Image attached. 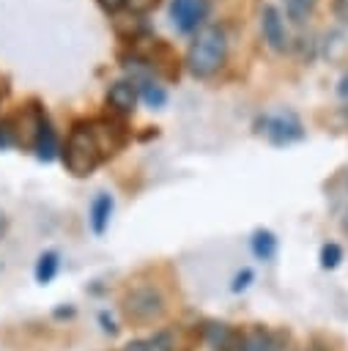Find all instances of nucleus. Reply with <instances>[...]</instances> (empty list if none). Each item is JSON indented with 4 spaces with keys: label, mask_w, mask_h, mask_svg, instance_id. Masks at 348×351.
I'll return each mask as SVG.
<instances>
[{
    "label": "nucleus",
    "mask_w": 348,
    "mask_h": 351,
    "mask_svg": "<svg viewBox=\"0 0 348 351\" xmlns=\"http://www.w3.org/2000/svg\"><path fill=\"white\" fill-rule=\"evenodd\" d=\"M225 55H227V41H225L222 27L208 25V27L197 30L195 41L189 44L186 66L195 77H211L225 63Z\"/></svg>",
    "instance_id": "obj_1"
},
{
    "label": "nucleus",
    "mask_w": 348,
    "mask_h": 351,
    "mask_svg": "<svg viewBox=\"0 0 348 351\" xmlns=\"http://www.w3.org/2000/svg\"><path fill=\"white\" fill-rule=\"evenodd\" d=\"M101 159V151L96 145V137L90 132V123H77L66 140V148H63V165L71 176L82 178V176H90L96 170Z\"/></svg>",
    "instance_id": "obj_2"
},
{
    "label": "nucleus",
    "mask_w": 348,
    "mask_h": 351,
    "mask_svg": "<svg viewBox=\"0 0 348 351\" xmlns=\"http://www.w3.org/2000/svg\"><path fill=\"white\" fill-rule=\"evenodd\" d=\"M263 132L274 145H288L293 140H301V134H304L299 115L290 112V110H282V112H274V115L263 118Z\"/></svg>",
    "instance_id": "obj_3"
},
{
    "label": "nucleus",
    "mask_w": 348,
    "mask_h": 351,
    "mask_svg": "<svg viewBox=\"0 0 348 351\" xmlns=\"http://www.w3.org/2000/svg\"><path fill=\"white\" fill-rule=\"evenodd\" d=\"M208 14V0H170V19L181 33L197 30Z\"/></svg>",
    "instance_id": "obj_4"
},
{
    "label": "nucleus",
    "mask_w": 348,
    "mask_h": 351,
    "mask_svg": "<svg viewBox=\"0 0 348 351\" xmlns=\"http://www.w3.org/2000/svg\"><path fill=\"white\" fill-rule=\"evenodd\" d=\"M260 33H263V41L274 49V52H282L288 47V33H285V19H282V11L271 3H266L260 8Z\"/></svg>",
    "instance_id": "obj_5"
},
{
    "label": "nucleus",
    "mask_w": 348,
    "mask_h": 351,
    "mask_svg": "<svg viewBox=\"0 0 348 351\" xmlns=\"http://www.w3.org/2000/svg\"><path fill=\"white\" fill-rule=\"evenodd\" d=\"M162 310V299L153 288H137L126 296V313L132 318H151Z\"/></svg>",
    "instance_id": "obj_6"
},
{
    "label": "nucleus",
    "mask_w": 348,
    "mask_h": 351,
    "mask_svg": "<svg viewBox=\"0 0 348 351\" xmlns=\"http://www.w3.org/2000/svg\"><path fill=\"white\" fill-rule=\"evenodd\" d=\"M90 132L96 137V145H99L101 156L115 154L123 145V140H126L123 126L121 123H112V121H96V123H90Z\"/></svg>",
    "instance_id": "obj_7"
},
{
    "label": "nucleus",
    "mask_w": 348,
    "mask_h": 351,
    "mask_svg": "<svg viewBox=\"0 0 348 351\" xmlns=\"http://www.w3.org/2000/svg\"><path fill=\"white\" fill-rule=\"evenodd\" d=\"M137 99H140V93H137V85H134L132 80H118V82H112L110 90H107V104H110L115 112H123V115L134 110Z\"/></svg>",
    "instance_id": "obj_8"
},
{
    "label": "nucleus",
    "mask_w": 348,
    "mask_h": 351,
    "mask_svg": "<svg viewBox=\"0 0 348 351\" xmlns=\"http://www.w3.org/2000/svg\"><path fill=\"white\" fill-rule=\"evenodd\" d=\"M33 148H36V156L44 159V162H49V159L55 156V151H58V137H55V129H52V123L47 121V115H44L41 123H38Z\"/></svg>",
    "instance_id": "obj_9"
},
{
    "label": "nucleus",
    "mask_w": 348,
    "mask_h": 351,
    "mask_svg": "<svg viewBox=\"0 0 348 351\" xmlns=\"http://www.w3.org/2000/svg\"><path fill=\"white\" fill-rule=\"evenodd\" d=\"M112 197L107 195V192H101V195H96V200L90 203V228H93V233H104L107 230V225H110V217H112Z\"/></svg>",
    "instance_id": "obj_10"
},
{
    "label": "nucleus",
    "mask_w": 348,
    "mask_h": 351,
    "mask_svg": "<svg viewBox=\"0 0 348 351\" xmlns=\"http://www.w3.org/2000/svg\"><path fill=\"white\" fill-rule=\"evenodd\" d=\"M206 337H208V343H211L216 351H230V348L238 343L236 332H233L227 324H208V326H206Z\"/></svg>",
    "instance_id": "obj_11"
},
{
    "label": "nucleus",
    "mask_w": 348,
    "mask_h": 351,
    "mask_svg": "<svg viewBox=\"0 0 348 351\" xmlns=\"http://www.w3.org/2000/svg\"><path fill=\"white\" fill-rule=\"evenodd\" d=\"M238 351H274V343H271L269 332H263V329H249V332L238 340Z\"/></svg>",
    "instance_id": "obj_12"
},
{
    "label": "nucleus",
    "mask_w": 348,
    "mask_h": 351,
    "mask_svg": "<svg viewBox=\"0 0 348 351\" xmlns=\"http://www.w3.org/2000/svg\"><path fill=\"white\" fill-rule=\"evenodd\" d=\"M252 252H255L258 258H263V261L274 258V252H277V239H274V233H271V230H255V236H252Z\"/></svg>",
    "instance_id": "obj_13"
},
{
    "label": "nucleus",
    "mask_w": 348,
    "mask_h": 351,
    "mask_svg": "<svg viewBox=\"0 0 348 351\" xmlns=\"http://www.w3.org/2000/svg\"><path fill=\"white\" fill-rule=\"evenodd\" d=\"M137 93L142 96V101H145L148 107H162V104L167 101V90H164L162 85H156L153 80H148V82L137 85Z\"/></svg>",
    "instance_id": "obj_14"
},
{
    "label": "nucleus",
    "mask_w": 348,
    "mask_h": 351,
    "mask_svg": "<svg viewBox=\"0 0 348 351\" xmlns=\"http://www.w3.org/2000/svg\"><path fill=\"white\" fill-rule=\"evenodd\" d=\"M315 3H318V0H285V14H288V19H290V22L301 25V22L312 14Z\"/></svg>",
    "instance_id": "obj_15"
},
{
    "label": "nucleus",
    "mask_w": 348,
    "mask_h": 351,
    "mask_svg": "<svg viewBox=\"0 0 348 351\" xmlns=\"http://www.w3.org/2000/svg\"><path fill=\"white\" fill-rule=\"evenodd\" d=\"M55 271H58V255L55 252H44L38 258V263H36V280L38 282H49L55 277Z\"/></svg>",
    "instance_id": "obj_16"
},
{
    "label": "nucleus",
    "mask_w": 348,
    "mask_h": 351,
    "mask_svg": "<svg viewBox=\"0 0 348 351\" xmlns=\"http://www.w3.org/2000/svg\"><path fill=\"white\" fill-rule=\"evenodd\" d=\"M343 261V250H340V244H323V250H321V266L323 269H334L337 263Z\"/></svg>",
    "instance_id": "obj_17"
},
{
    "label": "nucleus",
    "mask_w": 348,
    "mask_h": 351,
    "mask_svg": "<svg viewBox=\"0 0 348 351\" xmlns=\"http://www.w3.org/2000/svg\"><path fill=\"white\" fill-rule=\"evenodd\" d=\"M159 0H126V8L132 14H148L151 8H156Z\"/></svg>",
    "instance_id": "obj_18"
},
{
    "label": "nucleus",
    "mask_w": 348,
    "mask_h": 351,
    "mask_svg": "<svg viewBox=\"0 0 348 351\" xmlns=\"http://www.w3.org/2000/svg\"><path fill=\"white\" fill-rule=\"evenodd\" d=\"M11 140H14V129H11L8 121H3V123H0V148H3V145H11Z\"/></svg>",
    "instance_id": "obj_19"
},
{
    "label": "nucleus",
    "mask_w": 348,
    "mask_h": 351,
    "mask_svg": "<svg viewBox=\"0 0 348 351\" xmlns=\"http://www.w3.org/2000/svg\"><path fill=\"white\" fill-rule=\"evenodd\" d=\"M249 280H252V271H249V269H244V271L236 277V282H233V291H241V288H247V285H249Z\"/></svg>",
    "instance_id": "obj_20"
},
{
    "label": "nucleus",
    "mask_w": 348,
    "mask_h": 351,
    "mask_svg": "<svg viewBox=\"0 0 348 351\" xmlns=\"http://www.w3.org/2000/svg\"><path fill=\"white\" fill-rule=\"evenodd\" d=\"M99 5H101L104 11H110V14H112V11L123 8V5H126V0H99Z\"/></svg>",
    "instance_id": "obj_21"
},
{
    "label": "nucleus",
    "mask_w": 348,
    "mask_h": 351,
    "mask_svg": "<svg viewBox=\"0 0 348 351\" xmlns=\"http://www.w3.org/2000/svg\"><path fill=\"white\" fill-rule=\"evenodd\" d=\"M123 351H153V346H151V343H142V340H134V343H129Z\"/></svg>",
    "instance_id": "obj_22"
},
{
    "label": "nucleus",
    "mask_w": 348,
    "mask_h": 351,
    "mask_svg": "<svg viewBox=\"0 0 348 351\" xmlns=\"http://www.w3.org/2000/svg\"><path fill=\"white\" fill-rule=\"evenodd\" d=\"M337 93H340V96H345V99H348V71H345V74H343V77H340V82H337Z\"/></svg>",
    "instance_id": "obj_23"
},
{
    "label": "nucleus",
    "mask_w": 348,
    "mask_h": 351,
    "mask_svg": "<svg viewBox=\"0 0 348 351\" xmlns=\"http://www.w3.org/2000/svg\"><path fill=\"white\" fill-rule=\"evenodd\" d=\"M0 230H3V219H0Z\"/></svg>",
    "instance_id": "obj_24"
}]
</instances>
